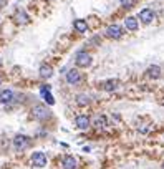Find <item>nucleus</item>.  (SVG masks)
<instances>
[{
	"mask_svg": "<svg viewBox=\"0 0 164 169\" xmlns=\"http://www.w3.org/2000/svg\"><path fill=\"white\" fill-rule=\"evenodd\" d=\"M106 37L113 38V40H118V38L123 37V28L119 25H116V23H113V25H109L106 28Z\"/></svg>",
	"mask_w": 164,
	"mask_h": 169,
	"instance_id": "nucleus-3",
	"label": "nucleus"
},
{
	"mask_svg": "<svg viewBox=\"0 0 164 169\" xmlns=\"http://www.w3.org/2000/svg\"><path fill=\"white\" fill-rule=\"evenodd\" d=\"M32 164L33 166H37V167H45L47 166V156L43 153H40V151L33 153L32 154Z\"/></svg>",
	"mask_w": 164,
	"mask_h": 169,
	"instance_id": "nucleus-5",
	"label": "nucleus"
},
{
	"mask_svg": "<svg viewBox=\"0 0 164 169\" xmlns=\"http://www.w3.org/2000/svg\"><path fill=\"white\" fill-rule=\"evenodd\" d=\"M76 65L81 66V68H85V66H90L91 65V55L86 51H80L78 55H76Z\"/></svg>",
	"mask_w": 164,
	"mask_h": 169,
	"instance_id": "nucleus-4",
	"label": "nucleus"
},
{
	"mask_svg": "<svg viewBox=\"0 0 164 169\" xmlns=\"http://www.w3.org/2000/svg\"><path fill=\"white\" fill-rule=\"evenodd\" d=\"M124 25H126L128 30L136 32V30H138V18H136V17H128L126 20H124Z\"/></svg>",
	"mask_w": 164,
	"mask_h": 169,
	"instance_id": "nucleus-11",
	"label": "nucleus"
},
{
	"mask_svg": "<svg viewBox=\"0 0 164 169\" xmlns=\"http://www.w3.org/2000/svg\"><path fill=\"white\" fill-rule=\"evenodd\" d=\"M80 80H81V75H80V71L73 68V70H70L68 73H66V81H68L70 85H76V83H80Z\"/></svg>",
	"mask_w": 164,
	"mask_h": 169,
	"instance_id": "nucleus-6",
	"label": "nucleus"
},
{
	"mask_svg": "<svg viewBox=\"0 0 164 169\" xmlns=\"http://www.w3.org/2000/svg\"><path fill=\"white\" fill-rule=\"evenodd\" d=\"M148 76L149 78H153V80H157L159 76H161V68H159L157 65H151L148 68Z\"/></svg>",
	"mask_w": 164,
	"mask_h": 169,
	"instance_id": "nucleus-12",
	"label": "nucleus"
},
{
	"mask_svg": "<svg viewBox=\"0 0 164 169\" xmlns=\"http://www.w3.org/2000/svg\"><path fill=\"white\" fill-rule=\"evenodd\" d=\"M63 167L65 169H76V159L73 156H66L63 159Z\"/></svg>",
	"mask_w": 164,
	"mask_h": 169,
	"instance_id": "nucleus-15",
	"label": "nucleus"
},
{
	"mask_svg": "<svg viewBox=\"0 0 164 169\" xmlns=\"http://www.w3.org/2000/svg\"><path fill=\"white\" fill-rule=\"evenodd\" d=\"M13 100V91L12 90H3L0 93V103H8Z\"/></svg>",
	"mask_w": 164,
	"mask_h": 169,
	"instance_id": "nucleus-14",
	"label": "nucleus"
},
{
	"mask_svg": "<svg viewBox=\"0 0 164 169\" xmlns=\"http://www.w3.org/2000/svg\"><path fill=\"white\" fill-rule=\"evenodd\" d=\"M53 75V68L50 65H47V63H43L42 66H40V76L43 80H48L50 76Z\"/></svg>",
	"mask_w": 164,
	"mask_h": 169,
	"instance_id": "nucleus-10",
	"label": "nucleus"
},
{
	"mask_svg": "<svg viewBox=\"0 0 164 169\" xmlns=\"http://www.w3.org/2000/svg\"><path fill=\"white\" fill-rule=\"evenodd\" d=\"M116 88H118V80H108L103 83V90H106V91H113Z\"/></svg>",
	"mask_w": 164,
	"mask_h": 169,
	"instance_id": "nucleus-17",
	"label": "nucleus"
},
{
	"mask_svg": "<svg viewBox=\"0 0 164 169\" xmlns=\"http://www.w3.org/2000/svg\"><path fill=\"white\" fill-rule=\"evenodd\" d=\"M162 169H164V166H162Z\"/></svg>",
	"mask_w": 164,
	"mask_h": 169,
	"instance_id": "nucleus-21",
	"label": "nucleus"
},
{
	"mask_svg": "<svg viewBox=\"0 0 164 169\" xmlns=\"http://www.w3.org/2000/svg\"><path fill=\"white\" fill-rule=\"evenodd\" d=\"M40 95L43 96V100H45L48 105H55V98H53V95L50 93V86H42Z\"/></svg>",
	"mask_w": 164,
	"mask_h": 169,
	"instance_id": "nucleus-8",
	"label": "nucleus"
},
{
	"mask_svg": "<svg viewBox=\"0 0 164 169\" xmlns=\"http://www.w3.org/2000/svg\"><path fill=\"white\" fill-rule=\"evenodd\" d=\"M32 114L35 116L37 119H47L50 116V111H48L47 106H42V105H35L32 108Z\"/></svg>",
	"mask_w": 164,
	"mask_h": 169,
	"instance_id": "nucleus-2",
	"label": "nucleus"
},
{
	"mask_svg": "<svg viewBox=\"0 0 164 169\" xmlns=\"http://www.w3.org/2000/svg\"><path fill=\"white\" fill-rule=\"evenodd\" d=\"M76 103L81 105V106H85V105L90 103V100H88V96H85V95H78V96H76Z\"/></svg>",
	"mask_w": 164,
	"mask_h": 169,
	"instance_id": "nucleus-18",
	"label": "nucleus"
},
{
	"mask_svg": "<svg viewBox=\"0 0 164 169\" xmlns=\"http://www.w3.org/2000/svg\"><path fill=\"white\" fill-rule=\"evenodd\" d=\"M139 18H141V22L143 23H151L153 22V18H154V12L151 10V8H144V10L139 12Z\"/></svg>",
	"mask_w": 164,
	"mask_h": 169,
	"instance_id": "nucleus-7",
	"label": "nucleus"
},
{
	"mask_svg": "<svg viewBox=\"0 0 164 169\" xmlns=\"http://www.w3.org/2000/svg\"><path fill=\"white\" fill-rule=\"evenodd\" d=\"M75 124H76V128H78V129H86L90 126V118L86 116V114H80V116L76 118Z\"/></svg>",
	"mask_w": 164,
	"mask_h": 169,
	"instance_id": "nucleus-9",
	"label": "nucleus"
},
{
	"mask_svg": "<svg viewBox=\"0 0 164 169\" xmlns=\"http://www.w3.org/2000/svg\"><path fill=\"white\" fill-rule=\"evenodd\" d=\"M28 144H30V141H28V138L23 136V134H17V136L13 138V148H15V151H23V149L28 148Z\"/></svg>",
	"mask_w": 164,
	"mask_h": 169,
	"instance_id": "nucleus-1",
	"label": "nucleus"
},
{
	"mask_svg": "<svg viewBox=\"0 0 164 169\" xmlns=\"http://www.w3.org/2000/svg\"><path fill=\"white\" fill-rule=\"evenodd\" d=\"M15 22L18 23V25H25V23H28V15L23 10H18L15 13Z\"/></svg>",
	"mask_w": 164,
	"mask_h": 169,
	"instance_id": "nucleus-13",
	"label": "nucleus"
},
{
	"mask_svg": "<svg viewBox=\"0 0 164 169\" xmlns=\"http://www.w3.org/2000/svg\"><path fill=\"white\" fill-rule=\"evenodd\" d=\"M73 27H75V30L80 32V33H85L86 30H88V25H86L85 20H76V22L73 23Z\"/></svg>",
	"mask_w": 164,
	"mask_h": 169,
	"instance_id": "nucleus-16",
	"label": "nucleus"
},
{
	"mask_svg": "<svg viewBox=\"0 0 164 169\" xmlns=\"http://www.w3.org/2000/svg\"><path fill=\"white\" fill-rule=\"evenodd\" d=\"M134 3H136V0H121V5L124 8H131L134 7Z\"/></svg>",
	"mask_w": 164,
	"mask_h": 169,
	"instance_id": "nucleus-20",
	"label": "nucleus"
},
{
	"mask_svg": "<svg viewBox=\"0 0 164 169\" xmlns=\"http://www.w3.org/2000/svg\"><path fill=\"white\" fill-rule=\"evenodd\" d=\"M95 126L104 128V126H106V118H104V116H98V118L95 119Z\"/></svg>",
	"mask_w": 164,
	"mask_h": 169,
	"instance_id": "nucleus-19",
	"label": "nucleus"
}]
</instances>
